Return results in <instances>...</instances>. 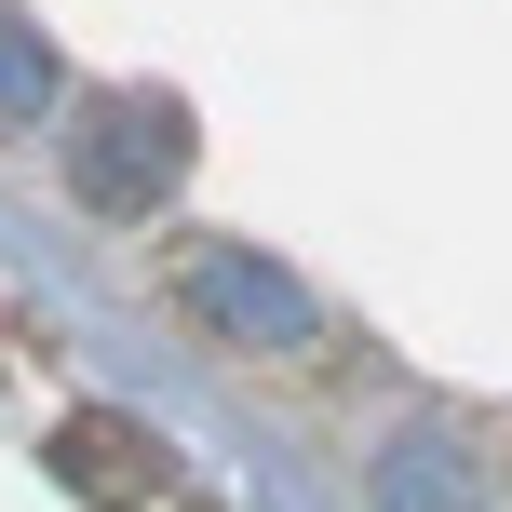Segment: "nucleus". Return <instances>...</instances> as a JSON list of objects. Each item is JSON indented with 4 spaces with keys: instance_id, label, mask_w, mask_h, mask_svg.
Wrapping results in <instances>:
<instances>
[{
    "instance_id": "obj_1",
    "label": "nucleus",
    "mask_w": 512,
    "mask_h": 512,
    "mask_svg": "<svg viewBox=\"0 0 512 512\" xmlns=\"http://www.w3.org/2000/svg\"><path fill=\"white\" fill-rule=\"evenodd\" d=\"M189 297H203L216 324H243V337H297V283H256V270H230V256H203Z\"/></svg>"
},
{
    "instance_id": "obj_2",
    "label": "nucleus",
    "mask_w": 512,
    "mask_h": 512,
    "mask_svg": "<svg viewBox=\"0 0 512 512\" xmlns=\"http://www.w3.org/2000/svg\"><path fill=\"white\" fill-rule=\"evenodd\" d=\"M41 95H54V68H41V54L14 41V27H0V108H14V122H27V108H41Z\"/></svg>"
}]
</instances>
